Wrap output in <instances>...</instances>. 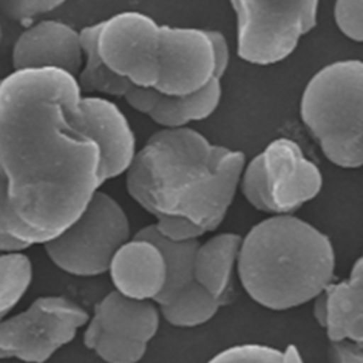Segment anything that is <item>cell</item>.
I'll list each match as a JSON object with an SVG mask.
<instances>
[{
    "label": "cell",
    "mask_w": 363,
    "mask_h": 363,
    "mask_svg": "<svg viewBox=\"0 0 363 363\" xmlns=\"http://www.w3.org/2000/svg\"><path fill=\"white\" fill-rule=\"evenodd\" d=\"M335 250L328 235L292 214H275L241 238L238 277L248 296L271 311L312 301L335 275Z\"/></svg>",
    "instance_id": "3957f363"
},
{
    "label": "cell",
    "mask_w": 363,
    "mask_h": 363,
    "mask_svg": "<svg viewBox=\"0 0 363 363\" xmlns=\"http://www.w3.org/2000/svg\"><path fill=\"white\" fill-rule=\"evenodd\" d=\"M129 238L125 210L108 193L98 190L74 223L44 242V250L64 272L96 277L108 271L113 254Z\"/></svg>",
    "instance_id": "8992f818"
},
{
    "label": "cell",
    "mask_w": 363,
    "mask_h": 363,
    "mask_svg": "<svg viewBox=\"0 0 363 363\" xmlns=\"http://www.w3.org/2000/svg\"><path fill=\"white\" fill-rule=\"evenodd\" d=\"M115 291L136 301H155L166 284V264L157 245L146 238L125 241L108 271Z\"/></svg>",
    "instance_id": "5bb4252c"
},
{
    "label": "cell",
    "mask_w": 363,
    "mask_h": 363,
    "mask_svg": "<svg viewBox=\"0 0 363 363\" xmlns=\"http://www.w3.org/2000/svg\"><path fill=\"white\" fill-rule=\"evenodd\" d=\"M241 60L271 65L289 57L316 26L319 0H230Z\"/></svg>",
    "instance_id": "52a82bcc"
},
{
    "label": "cell",
    "mask_w": 363,
    "mask_h": 363,
    "mask_svg": "<svg viewBox=\"0 0 363 363\" xmlns=\"http://www.w3.org/2000/svg\"><path fill=\"white\" fill-rule=\"evenodd\" d=\"M159 308L116 291L104 296L86 322L84 345L105 363H138L157 333Z\"/></svg>",
    "instance_id": "9c48e42d"
},
{
    "label": "cell",
    "mask_w": 363,
    "mask_h": 363,
    "mask_svg": "<svg viewBox=\"0 0 363 363\" xmlns=\"http://www.w3.org/2000/svg\"><path fill=\"white\" fill-rule=\"evenodd\" d=\"M216 77V61L207 30L159 26L157 79L155 89L164 95H189Z\"/></svg>",
    "instance_id": "8fae6325"
},
{
    "label": "cell",
    "mask_w": 363,
    "mask_h": 363,
    "mask_svg": "<svg viewBox=\"0 0 363 363\" xmlns=\"http://www.w3.org/2000/svg\"><path fill=\"white\" fill-rule=\"evenodd\" d=\"M99 23L86 26L79 31V40L85 65L77 75L81 92H99L112 96H125L133 85L126 78L112 72L99 58L96 50V35Z\"/></svg>",
    "instance_id": "d6986e66"
},
{
    "label": "cell",
    "mask_w": 363,
    "mask_h": 363,
    "mask_svg": "<svg viewBox=\"0 0 363 363\" xmlns=\"http://www.w3.org/2000/svg\"><path fill=\"white\" fill-rule=\"evenodd\" d=\"M135 237L146 238L157 245L166 264V284L153 301L157 305L167 302L176 292L193 282V259L199 240L169 241L160 237L153 224L140 228Z\"/></svg>",
    "instance_id": "ac0fdd59"
},
{
    "label": "cell",
    "mask_w": 363,
    "mask_h": 363,
    "mask_svg": "<svg viewBox=\"0 0 363 363\" xmlns=\"http://www.w3.org/2000/svg\"><path fill=\"white\" fill-rule=\"evenodd\" d=\"M31 281L33 264L23 251H0V320L20 302Z\"/></svg>",
    "instance_id": "44dd1931"
},
{
    "label": "cell",
    "mask_w": 363,
    "mask_h": 363,
    "mask_svg": "<svg viewBox=\"0 0 363 363\" xmlns=\"http://www.w3.org/2000/svg\"><path fill=\"white\" fill-rule=\"evenodd\" d=\"M3 41V26H1V21H0V44Z\"/></svg>",
    "instance_id": "f1b7e54d"
},
{
    "label": "cell",
    "mask_w": 363,
    "mask_h": 363,
    "mask_svg": "<svg viewBox=\"0 0 363 363\" xmlns=\"http://www.w3.org/2000/svg\"><path fill=\"white\" fill-rule=\"evenodd\" d=\"M0 235H7V211H6V184L0 176Z\"/></svg>",
    "instance_id": "83f0119b"
},
{
    "label": "cell",
    "mask_w": 363,
    "mask_h": 363,
    "mask_svg": "<svg viewBox=\"0 0 363 363\" xmlns=\"http://www.w3.org/2000/svg\"><path fill=\"white\" fill-rule=\"evenodd\" d=\"M159 26L140 11H122L99 21V58L130 84L153 88L157 79Z\"/></svg>",
    "instance_id": "30bf717a"
},
{
    "label": "cell",
    "mask_w": 363,
    "mask_h": 363,
    "mask_svg": "<svg viewBox=\"0 0 363 363\" xmlns=\"http://www.w3.org/2000/svg\"><path fill=\"white\" fill-rule=\"evenodd\" d=\"M81 95L77 78L55 68L0 78L7 235L28 247L61 234L104 184L99 147L74 122Z\"/></svg>",
    "instance_id": "6da1fadb"
},
{
    "label": "cell",
    "mask_w": 363,
    "mask_h": 363,
    "mask_svg": "<svg viewBox=\"0 0 363 363\" xmlns=\"http://www.w3.org/2000/svg\"><path fill=\"white\" fill-rule=\"evenodd\" d=\"M207 34L213 44L214 61H216V77L223 78L230 62V48L223 33L217 30H207Z\"/></svg>",
    "instance_id": "4316f807"
},
{
    "label": "cell",
    "mask_w": 363,
    "mask_h": 363,
    "mask_svg": "<svg viewBox=\"0 0 363 363\" xmlns=\"http://www.w3.org/2000/svg\"><path fill=\"white\" fill-rule=\"evenodd\" d=\"M207 363H303V359L295 345H288L282 350L267 345L245 343L224 349Z\"/></svg>",
    "instance_id": "7402d4cb"
},
{
    "label": "cell",
    "mask_w": 363,
    "mask_h": 363,
    "mask_svg": "<svg viewBox=\"0 0 363 363\" xmlns=\"http://www.w3.org/2000/svg\"><path fill=\"white\" fill-rule=\"evenodd\" d=\"M157 234L169 241H190L204 235V230L183 216H157L153 224Z\"/></svg>",
    "instance_id": "d4e9b609"
},
{
    "label": "cell",
    "mask_w": 363,
    "mask_h": 363,
    "mask_svg": "<svg viewBox=\"0 0 363 363\" xmlns=\"http://www.w3.org/2000/svg\"><path fill=\"white\" fill-rule=\"evenodd\" d=\"M238 184L254 208L275 216L291 214L313 200L323 179L295 140L278 138L244 164Z\"/></svg>",
    "instance_id": "5b68a950"
},
{
    "label": "cell",
    "mask_w": 363,
    "mask_h": 363,
    "mask_svg": "<svg viewBox=\"0 0 363 363\" xmlns=\"http://www.w3.org/2000/svg\"><path fill=\"white\" fill-rule=\"evenodd\" d=\"M88 319V312L65 296H40L26 311L0 320V359L45 363Z\"/></svg>",
    "instance_id": "ba28073f"
},
{
    "label": "cell",
    "mask_w": 363,
    "mask_h": 363,
    "mask_svg": "<svg viewBox=\"0 0 363 363\" xmlns=\"http://www.w3.org/2000/svg\"><path fill=\"white\" fill-rule=\"evenodd\" d=\"M241 238L235 233L216 234L206 242H199L194 252L193 279L223 302L237 265Z\"/></svg>",
    "instance_id": "e0dca14e"
},
{
    "label": "cell",
    "mask_w": 363,
    "mask_h": 363,
    "mask_svg": "<svg viewBox=\"0 0 363 363\" xmlns=\"http://www.w3.org/2000/svg\"><path fill=\"white\" fill-rule=\"evenodd\" d=\"M67 0H0V11L10 20L30 23L35 17L52 11Z\"/></svg>",
    "instance_id": "cb8c5ba5"
},
{
    "label": "cell",
    "mask_w": 363,
    "mask_h": 363,
    "mask_svg": "<svg viewBox=\"0 0 363 363\" xmlns=\"http://www.w3.org/2000/svg\"><path fill=\"white\" fill-rule=\"evenodd\" d=\"M244 164L241 150L213 145L191 128H163L135 153L126 189L155 217L183 216L208 233L223 223Z\"/></svg>",
    "instance_id": "7a4b0ae2"
},
{
    "label": "cell",
    "mask_w": 363,
    "mask_h": 363,
    "mask_svg": "<svg viewBox=\"0 0 363 363\" xmlns=\"http://www.w3.org/2000/svg\"><path fill=\"white\" fill-rule=\"evenodd\" d=\"M301 118L325 157L343 169L363 163V64L343 60L325 65L306 84Z\"/></svg>",
    "instance_id": "277c9868"
},
{
    "label": "cell",
    "mask_w": 363,
    "mask_h": 363,
    "mask_svg": "<svg viewBox=\"0 0 363 363\" xmlns=\"http://www.w3.org/2000/svg\"><path fill=\"white\" fill-rule=\"evenodd\" d=\"M313 318L325 328L330 342H363V259L357 258L350 274L330 282L313 299Z\"/></svg>",
    "instance_id": "9a60e30c"
},
{
    "label": "cell",
    "mask_w": 363,
    "mask_h": 363,
    "mask_svg": "<svg viewBox=\"0 0 363 363\" xmlns=\"http://www.w3.org/2000/svg\"><path fill=\"white\" fill-rule=\"evenodd\" d=\"M223 303L193 281L159 305V313L173 326L194 328L213 319Z\"/></svg>",
    "instance_id": "ffe728a7"
},
{
    "label": "cell",
    "mask_w": 363,
    "mask_h": 363,
    "mask_svg": "<svg viewBox=\"0 0 363 363\" xmlns=\"http://www.w3.org/2000/svg\"><path fill=\"white\" fill-rule=\"evenodd\" d=\"M75 126L99 147L102 183L123 174L135 153L133 130L116 104L102 96H82L74 109Z\"/></svg>",
    "instance_id": "7c38bea8"
},
{
    "label": "cell",
    "mask_w": 363,
    "mask_h": 363,
    "mask_svg": "<svg viewBox=\"0 0 363 363\" xmlns=\"http://www.w3.org/2000/svg\"><path fill=\"white\" fill-rule=\"evenodd\" d=\"M123 98L135 111L147 115L157 125L180 128L194 121H203L217 109L221 99V78L213 77L204 88L180 96L132 85Z\"/></svg>",
    "instance_id": "2e32d148"
},
{
    "label": "cell",
    "mask_w": 363,
    "mask_h": 363,
    "mask_svg": "<svg viewBox=\"0 0 363 363\" xmlns=\"http://www.w3.org/2000/svg\"><path fill=\"white\" fill-rule=\"evenodd\" d=\"M337 28L350 40H363V0H336L333 9Z\"/></svg>",
    "instance_id": "603a6c76"
},
{
    "label": "cell",
    "mask_w": 363,
    "mask_h": 363,
    "mask_svg": "<svg viewBox=\"0 0 363 363\" xmlns=\"http://www.w3.org/2000/svg\"><path fill=\"white\" fill-rule=\"evenodd\" d=\"M84 61L79 31L58 20L30 24L11 51L14 69L55 68L77 78Z\"/></svg>",
    "instance_id": "4fadbf2b"
},
{
    "label": "cell",
    "mask_w": 363,
    "mask_h": 363,
    "mask_svg": "<svg viewBox=\"0 0 363 363\" xmlns=\"http://www.w3.org/2000/svg\"><path fill=\"white\" fill-rule=\"evenodd\" d=\"M328 363H363V342L347 339L330 342Z\"/></svg>",
    "instance_id": "484cf974"
}]
</instances>
